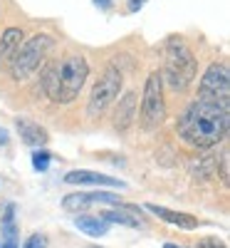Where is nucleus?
I'll return each mask as SVG.
<instances>
[{"instance_id": "nucleus-19", "label": "nucleus", "mask_w": 230, "mask_h": 248, "mask_svg": "<svg viewBox=\"0 0 230 248\" xmlns=\"http://www.w3.org/2000/svg\"><path fill=\"white\" fill-rule=\"evenodd\" d=\"M146 5V0H127V10L129 13H139Z\"/></svg>"}, {"instance_id": "nucleus-5", "label": "nucleus", "mask_w": 230, "mask_h": 248, "mask_svg": "<svg viewBox=\"0 0 230 248\" xmlns=\"http://www.w3.org/2000/svg\"><path fill=\"white\" fill-rule=\"evenodd\" d=\"M166 119V99H163V79L161 72H151L146 77L144 94H141V112L139 122L144 129H156L161 127V122Z\"/></svg>"}, {"instance_id": "nucleus-2", "label": "nucleus", "mask_w": 230, "mask_h": 248, "mask_svg": "<svg viewBox=\"0 0 230 248\" xmlns=\"http://www.w3.org/2000/svg\"><path fill=\"white\" fill-rule=\"evenodd\" d=\"M89 77V62L82 55H70L62 62H50L43 72V90L52 102L67 105L77 99Z\"/></svg>"}, {"instance_id": "nucleus-25", "label": "nucleus", "mask_w": 230, "mask_h": 248, "mask_svg": "<svg viewBox=\"0 0 230 248\" xmlns=\"http://www.w3.org/2000/svg\"><path fill=\"white\" fill-rule=\"evenodd\" d=\"M87 248H99V246H87Z\"/></svg>"}, {"instance_id": "nucleus-8", "label": "nucleus", "mask_w": 230, "mask_h": 248, "mask_svg": "<svg viewBox=\"0 0 230 248\" xmlns=\"http://www.w3.org/2000/svg\"><path fill=\"white\" fill-rule=\"evenodd\" d=\"M97 203H121V196L119 194H112V191H77V194H67L62 199V209L70 211V214H82L89 206H97Z\"/></svg>"}, {"instance_id": "nucleus-20", "label": "nucleus", "mask_w": 230, "mask_h": 248, "mask_svg": "<svg viewBox=\"0 0 230 248\" xmlns=\"http://www.w3.org/2000/svg\"><path fill=\"white\" fill-rule=\"evenodd\" d=\"M220 179L228 184V154L220 156Z\"/></svg>"}, {"instance_id": "nucleus-10", "label": "nucleus", "mask_w": 230, "mask_h": 248, "mask_svg": "<svg viewBox=\"0 0 230 248\" xmlns=\"http://www.w3.org/2000/svg\"><path fill=\"white\" fill-rule=\"evenodd\" d=\"M136 92H127L124 97H119V105H116V112H114V129L119 134H124L136 119L139 114V102H136Z\"/></svg>"}, {"instance_id": "nucleus-12", "label": "nucleus", "mask_w": 230, "mask_h": 248, "mask_svg": "<svg viewBox=\"0 0 230 248\" xmlns=\"http://www.w3.org/2000/svg\"><path fill=\"white\" fill-rule=\"evenodd\" d=\"M144 209H146V211H151V214H156V216H158L161 221H166V223L178 226V229H186V231L198 229V218H196V216H191V214L166 209V206H158V203H146Z\"/></svg>"}, {"instance_id": "nucleus-16", "label": "nucleus", "mask_w": 230, "mask_h": 248, "mask_svg": "<svg viewBox=\"0 0 230 248\" xmlns=\"http://www.w3.org/2000/svg\"><path fill=\"white\" fill-rule=\"evenodd\" d=\"M50 159H52V154L47 149H35L32 152V167H35V171H47Z\"/></svg>"}, {"instance_id": "nucleus-17", "label": "nucleus", "mask_w": 230, "mask_h": 248, "mask_svg": "<svg viewBox=\"0 0 230 248\" xmlns=\"http://www.w3.org/2000/svg\"><path fill=\"white\" fill-rule=\"evenodd\" d=\"M47 246H50V241H47L45 233H32V236L23 243V248H47Z\"/></svg>"}, {"instance_id": "nucleus-9", "label": "nucleus", "mask_w": 230, "mask_h": 248, "mask_svg": "<svg viewBox=\"0 0 230 248\" xmlns=\"http://www.w3.org/2000/svg\"><path fill=\"white\" fill-rule=\"evenodd\" d=\"M65 184L70 186H109V189H127V184L107 176V174H99V171H89V169H74L70 174H65Z\"/></svg>"}, {"instance_id": "nucleus-4", "label": "nucleus", "mask_w": 230, "mask_h": 248, "mask_svg": "<svg viewBox=\"0 0 230 248\" xmlns=\"http://www.w3.org/2000/svg\"><path fill=\"white\" fill-rule=\"evenodd\" d=\"M55 47V37L47 35V32H37L32 35L30 40H25L23 45H20V50L15 52V57L10 60V75L13 79H28L40 65L45 62L47 52Z\"/></svg>"}, {"instance_id": "nucleus-1", "label": "nucleus", "mask_w": 230, "mask_h": 248, "mask_svg": "<svg viewBox=\"0 0 230 248\" xmlns=\"http://www.w3.org/2000/svg\"><path fill=\"white\" fill-rule=\"evenodd\" d=\"M230 127V114L225 105L216 102H191L178 117V134L193 149H211L220 144Z\"/></svg>"}, {"instance_id": "nucleus-23", "label": "nucleus", "mask_w": 230, "mask_h": 248, "mask_svg": "<svg viewBox=\"0 0 230 248\" xmlns=\"http://www.w3.org/2000/svg\"><path fill=\"white\" fill-rule=\"evenodd\" d=\"M0 248H20L17 241H0Z\"/></svg>"}, {"instance_id": "nucleus-7", "label": "nucleus", "mask_w": 230, "mask_h": 248, "mask_svg": "<svg viewBox=\"0 0 230 248\" xmlns=\"http://www.w3.org/2000/svg\"><path fill=\"white\" fill-rule=\"evenodd\" d=\"M198 99L203 102H216V105H225L230 102V70L225 62H213L201 77L198 85Z\"/></svg>"}, {"instance_id": "nucleus-3", "label": "nucleus", "mask_w": 230, "mask_h": 248, "mask_svg": "<svg viewBox=\"0 0 230 248\" xmlns=\"http://www.w3.org/2000/svg\"><path fill=\"white\" fill-rule=\"evenodd\" d=\"M198 75V60L193 50L186 45V40L181 37H169L166 43V65L161 72V79L169 82L171 90H186Z\"/></svg>"}, {"instance_id": "nucleus-13", "label": "nucleus", "mask_w": 230, "mask_h": 248, "mask_svg": "<svg viewBox=\"0 0 230 248\" xmlns=\"http://www.w3.org/2000/svg\"><path fill=\"white\" fill-rule=\"evenodd\" d=\"M15 127H17V132H20V139H23V141L28 144V147L43 149L45 144H47V139H50L47 129H45V127H40L37 122H30V119H17V122H15Z\"/></svg>"}, {"instance_id": "nucleus-24", "label": "nucleus", "mask_w": 230, "mask_h": 248, "mask_svg": "<svg viewBox=\"0 0 230 248\" xmlns=\"http://www.w3.org/2000/svg\"><path fill=\"white\" fill-rule=\"evenodd\" d=\"M163 248H183V246H176V243H163Z\"/></svg>"}, {"instance_id": "nucleus-22", "label": "nucleus", "mask_w": 230, "mask_h": 248, "mask_svg": "<svg viewBox=\"0 0 230 248\" xmlns=\"http://www.w3.org/2000/svg\"><path fill=\"white\" fill-rule=\"evenodd\" d=\"M8 139H10V134H8L3 127H0V147H5V144H8Z\"/></svg>"}, {"instance_id": "nucleus-15", "label": "nucleus", "mask_w": 230, "mask_h": 248, "mask_svg": "<svg viewBox=\"0 0 230 248\" xmlns=\"http://www.w3.org/2000/svg\"><path fill=\"white\" fill-rule=\"evenodd\" d=\"M74 226L85 236H92V238H99V236H107L109 233V223L104 221V218H97V216H77L74 218Z\"/></svg>"}, {"instance_id": "nucleus-21", "label": "nucleus", "mask_w": 230, "mask_h": 248, "mask_svg": "<svg viewBox=\"0 0 230 248\" xmlns=\"http://www.w3.org/2000/svg\"><path fill=\"white\" fill-rule=\"evenodd\" d=\"M112 3H114V0H94V5H97V8H101V10H109V8H112Z\"/></svg>"}, {"instance_id": "nucleus-18", "label": "nucleus", "mask_w": 230, "mask_h": 248, "mask_svg": "<svg viewBox=\"0 0 230 248\" xmlns=\"http://www.w3.org/2000/svg\"><path fill=\"white\" fill-rule=\"evenodd\" d=\"M196 248H228V246L223 241H218V238H201Z\"/></svg>"}, {"instance_id": "nucleus-6", "label": "nucleus", "mask_w": 230, "mask_h": 248, "mask_svg": "<svg viewBox=\"0 0 230 248\" xmlns=\"http://www.w3.org/2000/svg\"><path fill=\"white\" fill-rule=\"evenodd\" d=\"M121 85H124L121 70H119L116 65H109L107 70L101 72V77L97 79V85H94V90H92V94H89L87 114H89V117H101V114L119 99Z\"/></svg>"}, {"instance_id": "nucleus-11", "label": "nucleus", "mask_w": 230, "mask_h": 248, "mask_svg": "<svg viewBox=\"0 0 230 248\" xmlns=\"http://www.w3.org/2000/svg\"><path fill=\"white\" fill-rule=\"evenodd\" d=\"M101 218L107 223H119V226H129V229H144L146 221L141 216V211L136 206H129V203H119V209H112V211H104Z\"/></svg>"}, {"instance_id": "nucleus-14", "label": "nucleus", "mask_w": 230, "mask_h": 248, "mask_svg": "<svg viewBox=\"0 0 230 248\" xmlns=\"http://www.w3.org/2000/svg\"><path fill=\"white\" fill-rule=\"evenodd\" d=\"M25 43V32L20 28H8L0 35V67H8L10 60L15 57V52L20 50V45Z\"/></svg>"}]
</instances>
